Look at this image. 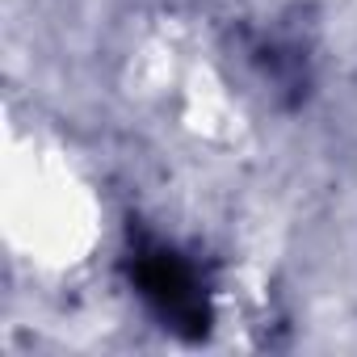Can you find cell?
I'll use <instances>...</instances> for the list:
<instances>
[{"mask_svg": "<svg viewBox=\"0 0 357 357\" xmlns=\"http://www.w3.org/2000/svg\"><path fill=\"white\" fill-rule=\"evenodd\" d=\"M130 282L151 303V311L164 319V328H172L176 336L202 340L211 332V307H206V294L198 286V273L172 248L139 244L130 257Z\"/></svg>", "mask_w": 357, "mask_h": 357, "instance_id": "cell-1", "label": "cell"}]
</instances>
